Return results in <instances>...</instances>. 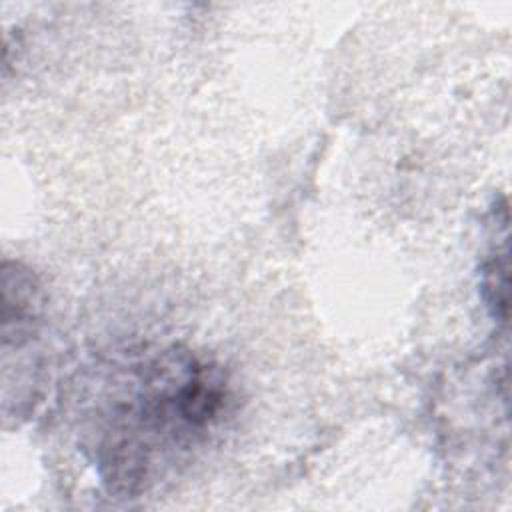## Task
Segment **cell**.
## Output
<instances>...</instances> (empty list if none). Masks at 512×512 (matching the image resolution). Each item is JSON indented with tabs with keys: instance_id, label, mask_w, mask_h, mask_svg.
<instances>
[{
	"instance_id": "6da1fadb",
	"label": "cell",
	"mask_w": 512,
	"mask_h": 512,
	"mask_svg": "<svg viewBox=\"0 0 512 512\" xmlns=\"http://www.w3.org/2000/svg\"><path fill=\"white\" fill-rule=\"evenodd\" d=\"M102 428L96 462L104 484L136 496L162 464L202 442L228 410L226 374L188 350L168 348L132 368Z\"/></svg>"
}]
</instances>
